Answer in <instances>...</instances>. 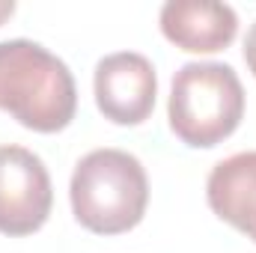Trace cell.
<instances>
[{"mask_svg":"<svg viewBox=\"0 0 256 253\" xmlns=\"http://www.w3.org/2000/svg\"><path fill=\"white\" fill-rule=\"evenodd\" d=\"M0 110L39 134L63 131L78 110L68 66L39 42H0Z\"/></svg>","mask_w":256,"mask_h":253,"instance_id":"cell-1","label":"cell"},{"mask_svg":"<svg viewBox=\"0 0 256 253\" xmlns=\"http://www.w3.org/2000/svg\"><path fill=\"white\" fill-rule=\"evenodd\" d=\"M74 220L96 236L134 230L149 206V179L143 164L122 149H92L72 173Z\"/></svg>","mask_w":256,"mask_h":253,"instance_id":"cell-2","label":"cell"},{"mask_svg":"<svg viewBox=\"0 0 256 253\" xmlns=\"http://www.w3.org/2000/svg\"><path fill=\"white\" fill-rule=\"evenodd\" d=\"M244 116V86L226 63H185L170 90L167 120L173 134L194 149L224 143Z\"/></svg>","mask_w":256,"mask_h":253,"instance_id":"cell-3","label":"cell"},{"mask_svg":"<svg viewBox=\"0 0 256 253\" xmlns=\"http://www.w3.org/2000/svg\"><path fill=\"white\" fill-rule=\"evenodd\" d=\"M54 206L51 176L24 146H0V232L21 238L45 226Z\"/></svg>","mask_w":256,"mask_h":253,"instance_id":"cell-4","label":"cell"},{"mask_svg":"<svg viewBox=\"0 0 256 253\" xmlns=\"http://www.w3.org/2000/svg\"><path fill=\"white\" fill-rule=\"evenodd\" d=\"M92 90L104 120L116 126H140L143 120H149L155 108L158 96L155 66L137 51L108 54L96 66Z\"/></svg>","mask_w":256,"mask_h":253,"instance_id":"cell-5","label":"cell"},{"mask_svg":"<svg viewBox=\"0 0 256 253\" xmlns=\"http://www.w3.org/2000/svg\"><path fill=\"white\" fill-rule=\"evenodd\" d=\"M161 33L182 51L214 54L224 51L238 33V15L214 0H170L161 6Z\"/></svg>","mask_w":256,"mask_h":253,"instance_id":"cell-6","label":"cell"},{"mask_svg":"<svg viewBox=\"0 0 256 253\" xmlns=\"http://www.w3.org/2000/svg\"><path fill=\"white\" fill-rule=\"evenodd\" d=\"M208 208L256 242V152H236L212 167L206 182Z\"/></svg>","mask_w":256,"mask_h":253,"instance_id":"cell-7","label":"cell"},{"mask_svg":"<svg viewBox=\"0 0 256 253\" xmlns=\"http://www.w3.org/2000/svg\"><path fill=\"white\" fill-rule=\"evenodd\" d=\"M244 63H248V68L254 72V78H256V21L250 24L248 36H244Z\"/></svg>","mask_w":256,"mask_h":253,"instance_id":"cell-8","label":"cell"},{"mask_svg":"<svg viewBox=\"0 0 256 253\" xmlns=\"http://www.w3.org/2000/svg\"><path fill=\"white\" fill-rule=\"evenodd\" d=\"M12 12H15V3H12V0H0V24H3L6 18H12Z\"/></svg>","mask_w":256,"mask_h":253,"instance_id":"cell-9","label":"cell"}]
</instances>
